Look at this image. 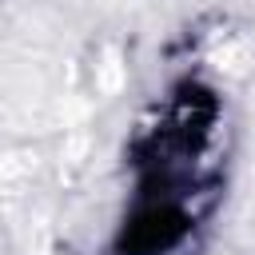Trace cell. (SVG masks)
<instances>
[{"label":"cell","mask_w":255,"mask_h":255,"mask_svg":"<svg viewBox=\"0 0 255 255\" xmlns=\"http://www.w3.org/2000/svg\"><path fill=\"white\" fill-rule=\"evenodd\" d=\"M131 195L108 255H203L231 163L227 100L203 76H179L128 143Z\"/></svg>","instance_id":"cell-1"}]
</instances>
